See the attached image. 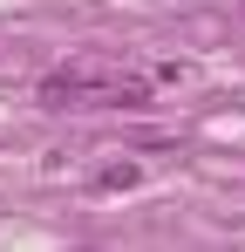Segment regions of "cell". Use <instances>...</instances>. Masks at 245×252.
I'll return each mask as SVG.
<instances>
[{"mask_svg": "<svg viewBox=\"0 0 245 252\" xmlns=\"http://www.w3.org/2000/svg\"><path fill=\"white\" fill-rule=\"evenodd\" d=\"M75 95H82V75H48V82H41V102H48V109H68Z\"/></svg>", "mask_w": 245, "mask_h": 252, "instance_id": "1", "label": "cell"}, {"mask_svg": "<svg viewBox=\"0 0 245 252\" xmlns=\"http://www.w3.org/2000/svg\"><path fill=\"white\" fill-rule=\"evenodd\" d=\"M95 184H102V191H129V184H136V164H109Z\"/></svg>", "mask_w": 245, "mask_h": 252, "instance_id": "2", "label": "cell"}]
</instances>
